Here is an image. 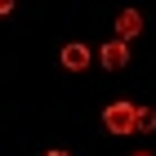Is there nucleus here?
<instances>
[{"label": "nucleus", "instance_id": "nucleus-1", "mask_svg": "<svg viewBox=\"0 0 156 156\" xmlns=\"http://www.w3.org/2000/svg\"><path fill=\"white\" fill-rule=\"evenodd\" d=\"M134 120H138L134 103H107L103 107V129L107 134H134Z\"/></svg>", "mask_w": 156, "mask_h": 156}, {"label": "nucleus", "instance_id": "nucleus-2", "mask_svg": "<svg viewBox=\"0 0 156 156\" xmlns=\"http://www.w3.org/2000/svg\"><path fill=\"white\" fill-rule=\"evenodd\" d=\"M98 62H103L107 72H120V67L129 62V40H107V45L98 49Z\"/></svg>", "mask_w": 156, "mask_h": 156}, {"label": "nucleus", "instance_id": "nucleus-3", "mask_svg": "<svg viewBox=\"0 0 156 156\" xmlns=\"http://www.w3.org/2000/svg\"><path fill=\"white\" fill-rule=\"evenodd\" d=\"M138 31H143V13L138 9H120L116 13V40H134Z\"/></svg>", "mask_w": 156, "mask_h": 156}, {"label": "nucleus", "instance_id": "nucleus-4", "mask_svg": "<svg viewBox=\"0 0 156 156\" xmlns=\"http://www.w3.org/2000/svg\"><path fill=\"white\" fill-rule=\"evenodd\" d=\"M62 67H67V72H85V67H89V49H85L80 40L62 45Z\"/></svg>", "mask_w": 156, "mask_h": 156}, {"label": "nucleus", "instance_id": "nucleus-5", "mask_svg": "<svg viewBox=\"0 0 156 156\" xmlns=\"http://www.w3.org/2000/svg\"><path fill=\"white\" fill-rule=\"evenodd\" d=\"M156 129V107H138V120H134V134H152Z\"/></svg>", "mask_w": 156, "mask_h": 156}, {"label": "nucleus", "instance_id": "nucleus-6", "mask_svg": "<svg viewBox=\"0 0 156 156\" xmlns=\"http://www.w3.org/2000/svg\"><path fill=\"white\" fill-rule=\"evenodd\" d=\"M0 13H13V0H0Z\"/></svg>", "mask_w": 156, "mask_h": 156}, {"label": "nucleus", "instance_id": "nucleus-7", "mask_svg": "<svg viewBox=\"0 0 156 156\" xmlns=\"http://www.w3.org/2000/svg\"><path fill=\"white\" fill-rule=\"evenodd\" d=\"M45 156H67V152H45Z\"/></svg>", "mask_w": 156, "mask_h": 156}, {"label": "nucleus", "instance_id": "nucleus-8", "mask_svg": "<svg viewBox=\"0 0 156 156\" xmlns=\"http://www.w3.org/2000/svg\"><path fill=\"white\" fill-rule=\"evenodd\" d=\"M134 156H152V152H134Z\"/></svg>", "mask_w": 156, "mask_h": 156}]
</instances>
